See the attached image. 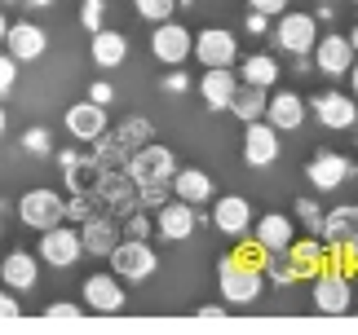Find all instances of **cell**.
Returning a JSON list of instances; mask_svg holds the SVG:
<instances>
[{
  "label": "cell",
  "mask_w": 358,
  "mask_h": 335,
  "mask_svg": "<svg viewBox=\"0 0 358 335\" xmlns=\"http://www.w3.org/2000/svg\"><path fill=\"white\" fill-rule=\"evenodd\" d=\"M350 304H354V283H350L345 265H323L314 274V309L327 318H341V313H350Z\"/></svg>",
  "instance_id": "6da1fadb"
},
{
  "label": "cell",
  "mask_w": 358,
  "mask_h": 335,
  "mask_svg": "<svg viewBox=\"0 0 358 335\" xmlns=\"http://www.w3.org/2000/svg\"><path fill=\"white\" fill-rule=\"evenodd\" d=\"M146 142H150V124L133 115V119H124L120 128H106L93 146H98V163L102 168H115V163H124L137 146H146Z\"/></svg>",
  "instance_id": "7a4b0ae2"
},
{
  "label": "cell",
  "mask_w": 358,
  "mask_h": 335,
  "mask_svg": "<svg viewBox=\"0 0 358 335\" xmlns=\"http://www.w3.org/2000/svg\"><path fill=\"white\" fill-rule=\"evenodd\" d=\"M124 172H129L133 186H155V181H173L177 159H173V150H169V146L146 142V146H137L133 155L124 159Z\"/></svg>",
  "instance_id": "3957f363"
},
{
  "label": "cell",
  "mask_w": 358,
  "mask_h": 335,
  "mask_svg": "<svg viewBox=\"0 0 358 335\" xmlns=\"http://www.w3.org/2000/svg\"><path fill=\"white\" fill-rule=\"evenodd\" d=\"M217 287H222L226 304H252L261 296V287H266V274L252 269V265H239L235 256H226L222 269H217Z\"/></svg>",
  "instance_id": "277c9868"
},
{
  "label": "cell",
  "mask_w": 358,
  "mask_h": 335,
  "mask_svg": "<svg viewBox=\"0 0 358 335\" xmlns=\"http://www.w3.org/2000/svg\"><path fill=\"white\" fill-rule=\"evenodd\" d=\"M85 256V243H80V230H71L66 221L40 230V260L53 265V269H71V265Z\"/></svg>",
  "instance_id": "5b68a950"
},
{
  "label": "cell",
  "mask_w": 358,
  "mask_h": 335,
  "mask_svg": "<svg viewBox=\"0 0 358 335\" xmlns=\"http://www.w3.org/2000/svg\"><path fill=\"white\" fill-rule=\"evenodd\" d=\"M111 269L120 278H129V283H146L155 274V247L146 239H120L111 247Z\"/></svg>",
  "instance_id": "8992f818"
},
{
  "label": "cell",
  "mask_w": 358,
  "mask_h": 335,
  "mask_svg": "<svg viewBox=\"0 0 358 335\" xmlns=\"http://www.w3.org/2000/svg\"><path fill=\"white\" fill-rule=\"evenodd\" d=\"M18 216L27 221L31 230H49V225H58V221H66V199L58 190H27L22 199H18Z\"/></svg>",
  "instance_id": "52a82bcc"
},
{
  "label": "cell",
  "mask_w": 358,
  "mask_h": 335,
  "mask_svg": "<svg viewBox=\"0 0 358 335\" xmlns=\"http://www.w3.org/2000/svg\"><path fill=\"white\" fill-rule=\"evenodd\" d=\"M314 119L323 124V128H336V133H350L354 124H358V106H354V93H341V89H323V93H314Z\"/></svg>",
  "instance_id": "ba28073f"
},
{
  "label": "cell",
  "mask_w": 358,
  "mask_h": 335,
  "mask_svg": "<svg viewBox=\"0 0 358 335\" xmlns=\"http://www.w3.org/2000/svg\"><path fill=\"white\" fill-rule=\"evenodd\" d=\"M314 40H319V22H314V13H292L283 9L279 13V27H274V45H279L283 53H310Z\"/></svg>",
  "instance_id": "9c48e42d"
},
{
  "label": "cell",
  "mask_w": 358,
  "mask_h": 335,
  "mask_svg": "<svg viewBox=\"0 0 358 335\" xmlns=\"http://www.w3.org/2000/svg\"><path fill=\"white\" fill-rule=\"evenodd\" d=\"M190 58H199L203 66H235L239 40H235V31H226V27H203V31L195 36Z\"/></svg>",
  "instance_id": "30bf717a"
},
{
  "label": "cell",
  "mask_w": 358,
  "mask_h": 335,
  "mask_svg": "<svg viewBox=\"0 0 358 335\" xmlns=\"http://www.w3.org/2000/svg\"><path fill=\"white\" fill-rule=\"evenodd\" d=\"M190 49H195V36H190L182 22H169V18H164L155 27V36H150V53H155L164 66H182L190 58Z\"/></svg>",
  "instance_id": "8fae6325"
},
{
  "label": "cell",
  "mask_w": 358,
  "mask_h": 335,
  "mask_svg": "<svg viewBox=\"0 0 358 335\" xmlns=\"http://www.w3.org/2000/svg\"><path fill=\"white\" fill-rule=\"evenodd\" d=\"M279 159V128L266 119L243 124V163L248 168H270Z\"/></svg>",
  "instance_id": "7c38bea8"
},
{
  "label": "cell",
  "mask_w": 358,
  "mask_h": 335,
  "mask_svg": "<svg viewBox=\"0 0 358 335\" xmlns=\"http://www.w3.org/2000/svg\"><path fill=\"white\" fill-rule=\"evenodd\" d=\"M155 225H159V234H164L169 243H182V239H190V234H195L199 212H195V203L169 199V203H159V207H155Z\"/></svg>",
  "instance_id": "4fadbf2b"
},
{
  "label": "cell",
  "mask_w": 358,
  "mask_h": 335,
  "mask_svg": "<svg viewBox=\"0 0 358 335\" xmlns=\"http://www.w3.org/2000/svg\"><path fill=\"white\" fill-rule=\"evenodd\" d=\"M45 49H49V36L40 31L36 22H9L5 53H9L13 62H40V58H45Z\"/></svg>",
  "instance_id": "5bb4252c"
},
{
  "label": "cell",
  "mask_w": 358,
  "mask_h": 335,
  "mask_svg": "<svg viewBox=\"0 0 358 335\" xmlns=\"http://www.w3.org/2000/svg\"><path fill=\"white\" fill-rule=\"evenodd\" d=\"M306 115H310V106H306V97L301 93H270L266 97V124H274L279 133H292V128H301L306 124Z\"/></svg>",
  "instance_id": "9a60e30c"
},
{
  "label": "cell",
  "mask_w": 358,
  "mask_h": 335,
  "mask_svg": "<svg viewBox=\"0 0 358 335\" xmlns=\"http://www.w3.org/2000/svg\"><path fill=\"white\" fill-rule=\"evenodd\" d=\"M106 128H111V124H106V106H98V102L66 106V133H71L76 142H98Z\"/></svg>",
  "instance_id": "2e32d148"
},
{
  "label": "cell",
  "mask_w": 358,
  "mask_h": 335,
  "mask_svg": "<svg viewBox=\"0 0 358 335\" xmlns=\"http://www.w3.org/2000/svg\"><path fill=\"white\" fill-rule=\"evenodd\" d=\"M213 225L222 234H230V239H243V234L252 230V203H248L243 194H226V199H217Z\"/></svg>",
  "instance_id": "e0dca14e"
},
{
  "label": "cell",
  "mask_w": 358,
  "mask_h": 335,
  "mask_svg": "<svg viewBox=\"0 0 358 335\" xmlns=\"http://www.w3.org/2000/svg\"><path fill=\"white\" fill-rule=\"evenodd\" d=\"M93 199L106 203V212H129V207L137 203V186L129 181V172H115V168H106L102 181H98V190H93Z\"/></svg>",
  "instance_id": "ac0fdd59"
},
{
  "label": "cell",
  "mask_w": 358,
  "mask_h": 335,
  "mask_svg": "<svg viewBox=\"0 0 358 335\" xmlns=\"http://www.w3.org/2000/svg\"><path fill=\"white\" fill-rule=\"evenodd\" d=\"M314 66H319L323 75H345L350 71V62H354V45H350V36H323V40H314Z\"/></svg>",
  "instance_id": "d6986e66"
},
{
  "label": "cell",
  "mask_w": 358,
  "mask_h": 335,
  "mask_svg": "<svg viewBox=\"0 0 358 335\" xmlns=\"http://www.w3.org/2000/svg\"><path fill=\"white\" fill-rule=\"evenodd\" d=\"M80 243L93 256H111V247L120 243V221L111 212H93L85 225H80Z\"/></svg>",
  "instance_id": "ffe728a7"
},
{
  "label": "cell",
  "mask_w": 358,
  "mask_h": 335,
  "mask_svg": "<svg viewBox=\"0 0 358 335\" xmlns=\"http://www.w3.org/2000/svg\"><path fill=\"white\" fill-rule=\"evenodd\" d=\"M235 89H239V71H235V66H203L199 93H203V102H208L213 110H230Z\"/></svg>",
  "instance_id": "44dd1931"
},
{
  "label": "cell",
  "mask_w": 358,
  "mask_h": 335,
  "mask_svg": "<svg viewBox=\"0 0 358 335\" xmlns=\"http://www.w3.org/2000/svg\"><path fill=\"white\" fill-rule=\"evenodd\" d=\"M306 177L314 181V190H341V186H345V177H350V159L323 150V155H314L306 163Z\"/></svg>",
  "instance_id": "7402d4cb"
},
{
  "label": "cell",
  "mask_w": 358,
  "mask_h": 335,
  "mask_svg": "<svg viewBox=\"0 0 358 335\" xmlns=\"http://www.w3.org/2000/svg\"><path fill=\"white\" fill-rule=\"evenodd\" d=\"M85 304H89L93 313H120V309H124V287H120V278L93 274L89 283H85Z\"/></svg>",
  "instance_id": "603a6c76"
},
{
  "label": "cell",
  "mask_w": 358,
  "mask_h": 335,
  "mask_svg": "<svg viewBox=\"0 0 358 335\" xmlns=\"http://www.w3.org/2000/svg\"><path fill=\"white\" fill-rule=\"evenodd\" d=\"M252 239L266 247V251H287V243L296 239V225H292V216H279V212H270V216H261L252 221Z\"/></svg>",
  "instance_id": "cb8c5ba5"
},
{
  "label": "cell",
  "mask_w": 358,
  "mask_h": 335,
  "mask_svg": "<svg viewBox=\"0 0 358 335\" xmlns=\"http://www.w3.org/2000/svg\"><path fill=\"white\" fill-rule=\"evenodd\" d=\"M169 186H173V194H177L182 203H195V207L213 199V177L199 172V168H177Z\"/></svg>",
  "instance_id": "d4e9b609"
},
{
  "label": "cell",
  "mask_w": 358,
  "mask_h": 335,
  "mask_svg": "<svg viewBox=\"0 0 358 335\" xmlns=\"http://www.w3.org/2000/svg\"><path fill=\"white\" fill-rule=\"evenodd\" d=\"M89 58L102 66V71H115V66L129 58V40H124L120 31H106V27H98L93 31V45H89Z\"/></svg>",
  "instance_id": "484cf974"
},
{
  "label": "cell",
  "mask_w": 358,
  "mask_h": 335,
  "mask_svg": "<svg viewBox=\"0 0 358 335\" xmlns=\"http://www.w3.org/2000/svg\"><path fill=\"white\" fill-rule=\"evenodd\" d=\"M0 278L13 287V291H31L36 278H40V265L31 251H9L5 260H0Z\"/></svg>",
  "instance_id": "4316f807"
},
{
  "label": "cell",
  "mask_w": 358,
  "mask_h": 335,
  "mask_svg": "<svg viewBox=\"0 0 358 335\" xmlns=\"http://www.w3.org/2000/svg\"><path fill=\"white\" fill-rule=\"evenodd\" d=\"M287 260L296 265L301 278H310V274H319L327 265V243H319V239H292V243H287Z\"/></svg>",
  "instance_id": "83f0119b"
},
{
  "label": "cell",
  "mask_w": 358,
  "mask_h": 335,
  "mask_svg": "<svg viewBox=\"0 0 358 335\" xmlns=\"http://www.w3.org/2000/svg\"><path fill=\"white\" fill-rule=\"evenodd\" d=\"M319 234H323V243H327V247H341V243L358 239L354 207H336V212H327V216H323V225H319Z\"/></svg>",
  "instance_id": "f1b7e54d"
},
{
  "label": "cell",
  "mask_w": 358,
  "mask_h": 335,
  "mask_svg": "<svg viewBox=\"0 0 358 335\" xmlns=\"http://www.w3.org/2000/svg\"><path fill=\"white\" fill-rule=\"evenodd\" d=\"M266 89H257V84H239L235 89V97H230V110L243 119V124H252V119H261L266 115Z\"/></svg>",
  "instance_id": "f546056e"
},
{
  "label": "cell",
  "mask_w": 358,
  "mask_h": 335,
  "mask_svg": "<svg viewBox=\"0 0 358 335\" xmlns=\"http://www.w3.org/2000/svg\"><path fill=\"white\" fill-rule=\"evenodd\" d=\"M62 172H66V186H71L76 194H93L106 168H102L98 159H80V155H76V163H71V168H62Z\"/></svg>",
  "instance_id": "4dcf8cb0"
},
{
  "label": "cell",
  "mask_w": 358,
  "mask_h": 335,
  "mask_svg": "<svg viewBox=\"0 0 358 335\" xmlns=\"http://www.w3.org/2000/svg\"><path fill=\"white\" fill-rule=\"evenodd\" d=\"M243 84H257V89L279 84V62H274L270 53H248L243 58Z\"/></svg>",
  "instance_id": "1f68e13d"
},
{
  "label": "cell",
  "mask_w": 358,
  "mask_h": 335,
  "mask_svg": "<svg viewBox=\"0 0 358 335\" xmlns=\"http://www.w3.org/2000/svg\"><path fill=\"white\" fill-rule=\"evenodd\" d=\"M261 274H266L274 287H292L296 278H301V274H296V265L287 260V251H270V256H266V265H261Z\"/></svg>",
  "instance_id": "d6a6232c"
},
{
  "label": "cell",
  "mask_w": 358,
  "mask_h": 335,
  "mask_svg": "<svg viewBox=\"0 0 358 335\" xmlns=\"http://www.w3.org/2000/svg\"><path fill=\"white\" fill-rule=\"evenodd\" d=\"M133 9L142 13L146 22H164V18H173L177 0H133Z\"/></svg>",
  "instance_id": "836d02e7"
},
{
  "label": "cell",
  "mask_w": 358,
  "mask_h": 335,
  "mask_svg": "<svg viewBox=\"0 0 358 335\" xmlns=\"http://www.w3.org/2000/svg\"><path fill=\"white\" fill-rule=\"evenodd\" d=\"M266 256H270V251L261 247L257 239H248V234H243L239 247H235V260H239V265H252V269H261V265H266Z\"/></svg>",
  "instance_id": "e575fe53"
},
{
  "label": "cell",
  "mask_w": 358,
  "mask_h": 335,
  "mask_svg": "<svg viewBox=\"0 0 358 335\" xmlns=\"http://www.w3.org/2000/svg\"><path fill=\"white\" fill-rule=\"evenodd\" d=\"M169 203V181H155V186H137V207H159Z\"/></svg>",
  "instance_id": "d590c367"
},
{
  "label": "cell",
  "mask_w": 358,
  "mask_h": 335,
  "mask_svg": "<svg viewBox=\"0 0 358 335\" xmlns=\"http://www.w3.org/2000/svg\"><path fill=\"white\" fill-rule=\"evenodd\" d=\"M102 18H106V0H85V5H80V22H85L89 36L102 27Z\"/></svg>",
  "instance_id": "8d00e7d4"
},
{
  "label": "cell",
  "mask_w": 358,
  "mask_h": 335,
  "mask_svg": "<svg viewBox=\"0 0 358 335\" xmlns=\"http://www.w3.org/2000/svg\"><path fill=\"white\" fill-rule=\"evenodd\" d=\"M120 234H124V239H146V234H150V221H146L142 212H133V207H129V221L120 225Z\"/></svg>",
  "instance_id": "74e56055"
},
{
  "label": "cell",
  "mask_w": 358,
  "mask_h": 335,
  "mask_svg": "<svg viewBox=\"0 0 358 335\" xmlns=\"http://www.w3.org/2000/svg\"><path fill=\"white\" fill-rule=\"evenodd\" d=\"M296 216L306 221V225H310L314 234H319V225H323V207L314 203V199H301V203H296Z\"/></svg>",
  "instance_id": "f35d334b"
},
{
  "label": "cell",
  "mask_w": 358,
  "mask_h": 335,
  "mask_svg": "<svg viewBox=\"0 0 358 335\" xmlns=\"http://www.w3.org/2000/svg\"><path fill=\"white\" fill-rule=\"evenodd\" d=\"M13 84H18V62L9 53H0V93H9Z\"/></svg>",
  "instance_id": "ab89813d"
},
{
  "label": "cell",
  "mask_w": 358,
  "mask_h": 335,
  "mask_svg": "<svg viewBox=\"0 0 358 335\" xmlns=\"http://www.w3.org/2000/svg\"><path fill=\"white\" fill-rule=\"evenodd\" d=\"M111 97H115V89L106 80H98V84H89V102H98V106H111Z\"/></svg>",
  "instance_id": "60d3db41"
},
{
  "label": "cell",
  "mask_w": 358,
  "mask_h": 335,
  "mask_svg": "<svg viewBox=\"0 0 358 335\" xmlns=\"http://www.w3.org/2000/svg\"><path fill=\"white\" fill-rule=\"evenodd\" d=\"M22 146L36 150V155H45V150H49V133H45V128H31V133L22 137Z\"/></svg>",
  "instance_id": "b9f144b4"
},
{
  "label": "cell",
  "mask_w": 358,
  "mask_h": 335,
  "mask_svg": "<svg viewBox=\"0 0 358 335\" xmlns=\"http://www.w3.org/2000/svg\"><path fill=\"white\" fill-rule=\"evenodd\" d=\"M257 13H266V18H279V13L287 9V0H248Z\"/></svg>",
  "instance_id": "7bdbcfd3"
},
{
  "label": "cell",
  "mask_w": 358,
  "mask_h": 335,
  "mask_svg": "<svg viewBox=\"0 0 358 335\" xmlns=\"http://www.w3.org/2000/svg\"><path fill=\"white\" fill-rule=\"evenodd\" d=\"M49 318H80V304H71V300H53V304H49Z\"/></svg>",
  "instance_id": "ee69618b"
},
{
  "label": "cell",
  "mask_w": 358,
  "mask_h": 335,
  "mask_svg": "<svg viewBox=\"0 0 358 335\" xmlns=\"http://www.w3.org/2000/svg\"><path fill=\"white\" fill-rule=\"evenodd\" d=\"M248 31H252V36H266V31H270V18L252 9V13H248Z\"/></svg>",
  "instance_id": "f6af8a7d"
},
{
  "label": "cell",
  "mask_w": 358,
  "mask_h": 335,
  "mask_svg": "<svg viewBox=\"0 0 358 335\" xmlns=\"http://www.w3.org/2000/svg\"><path fill=\"white\" fill-rule=\"evenodd\" d=\"M18 313H22V304L13 300L9 291H0V318H18Z\"/></svg>",
  "instance_id": "bcb514c9"
},
{
  "label": "cell",
  "mask_w": 358,
  "mask_h": 335,
  "mask_svg": "<svg viewBox=\"0 0 358 335\" xmlns=\"http://www.w3.org/2000/svg\"><path fill=\"white\" fill-rule=\"evenodd\" d=\"M186 84H190V80H186L182 71H177V66H173V75H169V80H164V93H182V89H186Z\"/></svg>",
  "instance_id": "7dc6e473"
},
{
  "label": "cell",
  "mask_w": 358,
  "mask_h": 335,
  "mask_svg": "<svg viewBox=\"0 0 358 335\" xmlns=\"http://www.w3.org/2000/svg\"><path fill=\"white\" fill-rule=\"evenodd\" d=\"M350 89H354V97H358V58L350 62Z\"/></svg>",
  "instance_id": "c3c4849f"
},
{
  "label": "cell",
  "mask_w": 358,
  "mask_h": 335,
  "mask_svg": "<svg viewBox=\"0 0 358 335\" xmlns=\"http://www.w3.org/2000/svg\"><path fill=\"white\" fill-rule=\"evenodd\" d=\"M5 31H9V18H5V13H0V45H5Z\"/></svg>",
  "instance_id": "681fc988"
},
{
  "label": "cell",
  "mask_w": 358,
  "mask_h": 335,
  "mask_svg": "<svg viewBox=\"0 0 358 335\" xmlns=\"http://www.w3.org/2000/svg\"><path fill=\"white\" fill-rule=\"evenodd\" d=\"M27 5H31V9H49L53 0H27Z\"/></svg>",
  "instance_id": "f907efd6"
},
{
  "label": "cell",
  "mask_w": 358,
  "mask_h": 335,
  "mask_svg": "<svg viewBox=\"0 0 358 335\" xmlns=\"http://www.w3.org/2000/svg\"><path fill=\"white\" fill-rule=\"evenodd\" d=\"M350 45H354V53H358V27H354V31H350Z\"/></svg>",
  "instance_id": "816d5d0a"
},
{
  "label": "cell",
  "mask_w": 358,
  "mask_h": 335,
  "mask_svg": "<svg viewBox=\"0 0 358 335\" xmlns=\"http://www.w3.org/2000/svg\"><path fill=\"white\" fill-rule=\"evenodd\" d=\"M5 124H9V119H5V110H0V137H5Z\"/></svg>",
  "instance_id": "f5cc1de1"
},
{
  "label": "cell",
  "mask_w": 358,
  "mask_h": 335,
  "mask_svg": "<svg viewBox=\"0 0 358 335\" xmlns=\"http://www.w3.org/2000/svg\"><path fill=\"white\" fill-rule=\"evenodd\" d=\"M354 291H358V265H354Z\"/></svg>",
  "instance_id": "db71d44e"
},
{
  "label": "cell",
  "mask_w": 358,
  "mask_h": 335,
  "mask_svg": "<svg viewBox=\"0 0 358 335\" xmlns=\"http://www.w3.org/2000/svg\"><path fill=\"white\" fill-rule=\"evenodd\" d=\"M354 225H358V203H354Z\"/></svg>",
  "instance_id": "11a10c76"
},
{
  "label": "cell",
  "mask_w": 358,
  "mask_h": 335,
  "mask_svg": "<svg viewBox=\"0 0 358 335\" xmlns=\"http://www.w3.org/2000/svg\"><path fill=\"white\" fill-rule=\"evenodd\" d=\"M177 5H186V0H177Z\"/></svg>",
  "instance_id": "9f6ffc18"
},
{
  "label": "cell",
  "mask_w": 358,
  "mask_h": 335,
  "mask_svg": "<svg viewBox=\"0 0 358 335\" xmlns=\"http://www.w3.org/2000/svg\"><path fill=\"white\" fill-rule=\"evenodd\" d=\"M327 5H336V0H327Z\"/></svg>",
  "instance_id": "6f0895ef"
}]
</instances>
